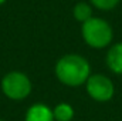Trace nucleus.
Masks as SVG:
<instances>
[{
    "instance_id": "0eeeda50",
    "label": "nucleus",
    "mask_w": 122,
    "mask_h": 121,
    "mask_svg": "<svg viewBox=\"0 0 122 121\" xmlns=\"http://www.w3.org/2000/svg\"><path fill=\"white\" fill-rule=\"evenodd\" d=\"M54 121H72L75 111L74 107L68 103H58L56 107H53Z\"/></svg>"
},
{
    "instance_id": "20e7f679",
    "label": "nucleus",
    "mask_w": 122,
    "mask_h": 121,
    "mask_svg": "<svg viewBox=\"0 0 122 121\" xmlns=\"http://www.w3.org/2000/svg\"><path fill=\"white\" fill-rule=\"evenodd\" d=\"M84 86H85L87 94L94 101H98V103H107L115 94V87L112 80L105 74H99V73L91 74Z\"/></svg>"
},
{
    "instance_id": "f03ea898",
    "label": "nucleus",
    "mask_w": 122,
    "mask_h": 121,
    "mask_svg": "<svg viewBox=\"0 0 122 121\" xmlns=\"http://www.w3.org/2000/svg\"><path fill=\"white\" fill-rule=\"evenodd\" d=\"M81 36L87 46L92 49H105L111 44L114 31L107 20L92 16L90 20L81 24Z\"/></svg>"
},
{
    "instance_id": "9d476101",
    "label": "nucleus",
    "mask_w": 122,
    "mask_h": 121,
    "mask_svg": "<svg viewBox=\"0 0 122 121\" xmlns=\"http://www.w3.org/2000/svg\"><path fill=\"white\" fill-rule=\"evenodd\" d=\"M6 1H7V0H0V6H1V4H4Z\"/></svg>"
},
{
    "instance_id": "6e6552de",
    "label": "nucleus",
    "mask_w": 122,
    "mask_h": 121,
    "mask_svg": "<svg viewBox=\"0 0 122 121\" xmlns=\"http://www.w3.org/2000/svg\"><path fill=\"white\" fill-rule=\"evenodd\" d=\"M72 17L80 22L81 24L85 23L87 20H90L92 17V6L91 3L87 1H78L74 7H72Z\"/></svg>"
},
{
    "instance_id": "39448f33",
    "label": "nucleus",
    "mask_w": 122,
    "mask_h": 121,
    "mask_svg": "<svg viewBox=\"0 0 122 121\" xmlns=\"http://www.w3.org/2000/svg\"><path fill=\"white\" fill-rule=\"evenodd\" d=\"M24 121H54L53 108L44 103H34L26 110Z\"/></svg>"
},
{
    "instance_id": "423d86ee",
    "label": "nucleus",
    "mask_w": 122,
    "mask_h": 121,
    "mask_svg": "<svg viewBox=\"0 0 122 121\" xmlns=\"http://www.w3.org/2000/svg\"><path fill=\"white\" fill-rule=\"evenodd\" d=\"M105 61H107L108 68L112 73L122 76V41L115 43L114 46L109 47V50L107 53V57H105Z\"/></svg>"
},
{
    "instance_id": "9b49d317",
    "label": "nucleus",
    "mask_w": 122,
    "mask_h": 121,
    "mask_svg": "<svg viewBox=\"0 0 122 121\" xmlns=\"http://www.w3.org/2000/svg\"><path fill=\"white\" fill-rule=\"evenodd\" d=\"M0 121H6V120H3V118H0Z\"/></svg>"
},
{
    "instance_id": "1a4fd4ad",
    "label": "nucleus",
    "mask_w": 122,
    "mask_h": 121,
    "mask_svg": "<svg viewBox=\"0 0 122 121\" xmlns=\"http://www.w3.org/2000/svg\"><path fill=\"white\" fill-rule=\"evenodd\" d=\"M121 0H90L92 7L98 9V10H102V11H108V10H112L118 6Z\"/></svg>"
},
{
    "instance_id": "7ed1b4c3",
    "label": "nucleus",
    "mask_w": 122,
    "mask_h": 121,
    "mask_svg": "<svg viewBox=\"0 0 122 121\" xmlns=\"http://www.w3.org/2000/svg\"><path fill=\"white\" fill-rule=\"evenodd\" d=\"M0 88L6 98L11 101H23L31 94L33 83L26 73L13 70L1 77Z\"/></svg>"
},
{
    "instance_id": "f257e3e1",
    "label": "nucleus",
    "mask_w": 122,
    "mask_h": 121,
    "mask_svg": "<svg viewBox=\"0 0 122 121\" xmlns=\"http://www.w3.org/2000/svg\"><path fill=\"white\" fill-rule=\"evenodd\" d=\"M56 78L67 87H80L84 86L91 76L90 61L84 56L68 53L61 56L54 66Z\"/></svg>"
}]
</instances>
